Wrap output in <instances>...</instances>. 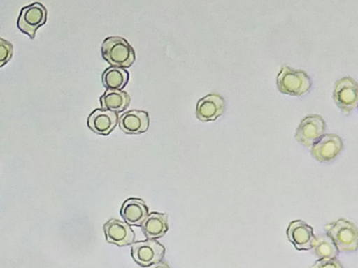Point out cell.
Segmentation results:
<instances>
[{
	"label": "cell",
	"instance_id": "obj_1",
	"mask_svg": "<svg viewBox=\"0 0 358 268\" xmlns=\"http://www.w3.org/2000/svg\"><path fill=\"white\" fill-rule=\"evenodd\" d=\"M103 58L110 65L129 68L135 61V52L131 45L120 36L107 37L101 45Z\"/></svg>",
	"mask_w": 358,
	"mask_h": 268
},
{
	"label": "cell",
	"instance_id": "obj_2",
	"mask_svg": "<svg viewBox=\"0 0 358 268\" xmlns=\"http://www.w3.org/2000/svg\"><path fill=\"white\" fill-rule=\"evenodd\" d=\"M325 230L338 251L352 252L357 249L358 232L352 223L340 218L327 225Z\"/></svg>",
	"mask_w": 358,
	"mask_h": 268
},
{
	"label": "cell",
	"instance_id": "obj_3",
	"mask_svg": "<svg viewBox=\"0 0 358 268\" xmlns=\"http://www.w3.org/2000/svg\"><path fill=\"white\" fill-rule=\"evenodd\" d=\"M277 87L283 94L301 96L309 91L312 82L308 74L301 70L283 66L277 75Z\"/></svg>",
	"mask_w": 358,
	"mask_h": 268
},
{
	"label": "cell",
	"instance_id": "obj_4",
	"mask_svg": "<svg viewBox=\"0 0 358 268\" xmlns=\"http://www.w3.org/2000/svg\"><path fill=\"white\" fill-rule=\"evenodd\" d=\"M47 20V10L40 2H34L20 10L17 27L31 38L35 37L36 31L44 24Z\"/></svg>",
	"mask_w": 358,
	"mask_h": 268
},
{
	"label": "cell",
	"instance_id": "obj_5",
	"mask_svg": "<svg viewBox=\"0 0 358 268\" xmlns=\"http://www.w3.org/2000/svg\"><path fill=\"white\" fill-rule=\"evenodd\" d=\"M164 246L155 239H147L133 243L131 255L134 261L142 267H150L162 261Z\"/></svg>",
	"mask_w": 358,
	"mask_h": 268
},
{
	"label": "cell",
	"instance_id": "obj_6",
	"mask_svg": "<svg viewBox=\"0 0 358 268\" xmlns=\"http://www.w3.org/2000/svg\"><path fill=\"white\" fill-rule=\"evenodd\" d=\"M357 83L350 77H344L336 81L333 97L338 107L349 113L357 105Z\"/></svg>",
	"mask_w": 358,
	"mask_h": 268
},
{
	"label": "cell",
	"instance_id": "obj_7",
	"mask_svg": "<svg viewBox=\"0 0 358 268\" xmlns=\"http://www.w3.org/2000/svg\"><path fill=\"white\" fill-rule=\"evenodd\" d=\"M325 131V121L318 114H310L304 117L299 125L295 138L301 144L311 147Z\"/></svg>",
	"mask_w": 358,
	"mask_h": 268
},
{
	"label": "cell",
	"instance_id": "obj_8",
	"mask_svg": "<svg viewBox=\"0 0 358 268\" xmlns=\"http://www.w3.org/2000/svg\"><path fill=\"white\" fill-rule=\"evenodd\" d=\"M286 233L289 241L299 251L311 249L316 241L313 228L301 220L290 222Z\"/></svg>",
	"mask_w": 358,
	"mask_h": 268
},
{
	"label": "cell",
	"instance_id": "obj_9",
	"mask_svg": "<svg viewBox=\"0 0 358 268\" xmlns=\"http://www.w3.org/2000/svg\"><path fill=\"white\" fill-rule=\"evenodd\" d=\"M343 149L342 139L336 134L322 135L311 148L312 155L321 162L334 159Z\"/></svg>",
	"mask_w": 358,
	"mask_h": 268
},
{
	"label": "cell",
	"instance_id": "obj_10",
	"mask_svg": "<svg viewBox=\"0 0 358 268\" xmlns=\"http://www.w3.org/2000/svg\"><path fill=\"white\" fill-rule=\"evenodd\" d=\"M103 230L108 243L124 246L134 241V232L129 225L122 221L115 218L108 221L103 225Z\"/></svg>",
	"mask_w": 358,
	"mask_h": 268
},
{
	"label": "cell",
	"instance_id": "obj_11",
	"mask_svg": "<svg viewBox=\"0 0 358 268\" xmlns=\"http://www.w3.org/2000/svg\"><path fill=\"white\" fill-rule=\"evenodd\" d=\"M225 109V100L218 94H209L199 99L196 104V114L202 121H215Z\"/></svg>",
	"mask_w": 358,
	"mask_h": 268
},
{
	"label": "cell",
	"instance_id": "obj_12",
	"mask_svg": "<svg viewBox=\"0 0 358 268\" xmlns=\"http://www.w3.org/2000/svg\"><path fill=\"white\" fill-rule=\"evenodd\" d=\"M117 113L104 109H96L87 118V126L94 133L108 135L116 126Z\"/></svg>",
	"mask_w": 358,
	"mask_h": 268
},
{
	"label": "cell",
	"instance_id": "obj_13",
	"mask_svg": "<svg viewBox=\"0 0 358 268\" xmlns=\"http://www.w3.org/2000/svg\"><path fill=\"white\" fill-rule=\"evenodd\" d=\"M149 209L140 198H130L123 202L120 214L126 223L129 225L141 226L149 214Z\"/></svg>",
	"mask_w": 358,
	"mask_h": 268
},
{
	"label": "cell",
	"instance_id": "obj_14",
	"mask_svg": "<svg viewBox=\"0 0 358 268\" xmlns=\"http://www.w3.org/2000/svg\"><path fill=\"white\" fill-rule=\"evenodd\" d=\"M122 131L128 134L145 132L149 127V114L143 110H132L123 113L118 119Z\"/></svg>",
	"mask_w": 358,
	"mask_h": 268
},
{
	"label": "cell",
	"instance_id": "obj_15",
	"mask_svg": "<svg viewBox=\"0 0 358 268\" xmlns=\"http://www.w3.org/2000/svg\"><path fill=\"white\" fill-rule=\"evenodd\" d=\"M145 236L150 239L163 237L169 230L168 217L166 214L151 212L141 225Z\"/></svg>",
	"mask_w": 358,
	"mask_h": 268
},
{
	"label": "cell",
	"instance_id": "obj_16",
	"mask_svg": "<svg viewBox=\"0 0 358 268\" xmlns=\"http://www.w3.org/2000/svg\"><path fill=\"white\" fill-rule=\"evenodd\" d=\"M100 102L102 109L118 113L128 107L130 103V97L124 91L108 89L100 97Z\"/></svg>",
	"mask_w": 358,
	"mask_h": 268
},
{
	"label": "cell",
	"instance_id": "obj_17",
	"mask_svg": "<svg viewBox=\"0 0 358 268\" xmlns=\"http://www.w3.org/2000/svg\"><path fill=\"white\" fill-rule=\"evenodd\" d=\"M129 72L123 68L111 66L102 74L103 84L108 89H122L128 82Z\"/></svg>",
	"mask_w": 358,
	"mask_h": 268
},
{
	"label": "cell",
	"instance_id": "obj_18",
	"mask_svg": "<svg viewBox=\"0 0 358 268\" xmlns=\"http://www.w3.org/2000/svg\"><path fill=\"white\" fill-rule=\"evenodd\" d=\"M313 252L319 259L336 258L338 251L332 239L327 234H322L316 237Z\"/></svg>",
	"mask_w": 358,
	"mask_h": 268
},
{
	"label": "cell",
	"instance_id": "obj_19",
	"mask_svg": "<svg viewBox=\"0 0 358 268\" xmlns=\"http://www.w3.org/2000/svg\"><path fill=\"white\" fill-rule=\"evenodd\" d=\"M13 53V44L0 37V67H2L11 59Z\"/></svg>",
	"mask_w": 358,
	"mask_h": 268
},
{
	"label": "cell",
	"instance_id": "obj_20",
	"mask_svg": "<svg viewBox=\"0 0 358 268\" xmlns=\"http://www.w3.org/2000/svg\"><path fill=\"white\" fill-rule=\"evenodd\" d=\"M310 268H343V267L336 258H322L318 259Z\"/></svg>",
	"mask_w": 358,
	"mask_h": 268
},
{
	"label": "cell",
	"instance_id": "obj_21",
	"mask_svg": "<svg viewBox=\"0 0 358 268\" xmlns=\"http://www.w3.org/2000/svg\"><path fill=\"white\" fill-rule=\"evenodd\" d=\"M151 268H170L166 262H159L154 264Z\"/></svg>",
	"mask_w": 358,
	"mask_h": 268
}]
</instances>
